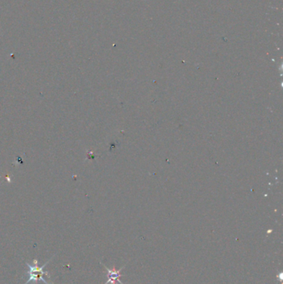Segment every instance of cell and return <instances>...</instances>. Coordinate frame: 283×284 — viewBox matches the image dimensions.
Returning <instances> with one entry per match:
<instances>
[{
	"label": "cell",
	"instance_id": "2",
	"mask_svg": "<svg viewBox=\"0 0 283 284\" xmlns=\"http://www.w3.org/2000/svg\"><path fill=\"white\" fill-rule=\"evenodd\" d=\"M102 265L103 267L106 268V272H107V281L105 282V284H116V282H119L120 284H124L122 282L120 281V278L124 276L123 274H121V271L124 269V268L126 266H124L123 268H120L119 270H117L115 266L111 269H110L105 264Z\"/></svg>",
	"mask_w": 283,
	"mask_h": 284
},
{
	"label": "cell",
	"instance_id": "1",
	"mask_svg": "<svg viewBox=\"0 0 283 284\" xmlns=\"http://www.w3.org/2000/svg\"><path fill=\"white\" fill-rule=\"evenodd\" d=\"M55 255L51 257L48 261L46 262L45 264H43L41 267L38 266V261L37 259H33L32 260V264H29L28 262H26L25 264L27 266V268H28L29 272H28V279L26 281L24 284L29 283L30 282H34L37 284L38 281H42L45 284H53L51 282H48L46 280L45 278H43L42 277V275H46L47 277H48L50 278V274H49L48 272L43 271V268H45L46 265H48L49 262L51 261V258H53Z\"/></svg>",
	"mask_w": 283,
	"mask_h": 284
}]
</instances>
